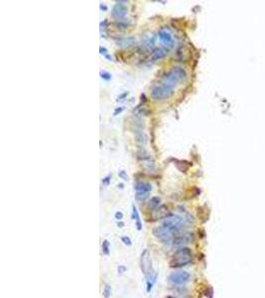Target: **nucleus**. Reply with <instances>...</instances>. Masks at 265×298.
Returning <instances> with one entry per match:
<instances>
[{
    "mask_svg": "<svg viewBox=\"0 0 265 298\" xmlns=\"http://www.w3.org/2000/svg\"><path fill=\"white\" fill-rule=\"evenodd\" d=\"M123 3H127L126 1H116V5L112 8V11H111V15L113 18L117 19L118 21L122 20L127 14V8L125 6V4Z\"/></svg>",
    "mask_w": 265,
    "mask_h": 298,
    "instance_id": "obj_8",
    "label": "nucleus"
},
{
    "mask_svg": "<svg viewBox=\"0 0 265 298\" xmlns=\"http://www.w3.org/2000/svg\"><path fill=\"white\" fill-rule=\"evenodd\" d=\"M193 261V255L190 248H180L176 253L173 254L172 259L169 262L170 267L179 268L191 263Z\"/></svg>",
    "mask_w": 265,
    "mask_h": 298,
    "instance_id": "obj_1",
    "label": "nucleus"
},
{
    "mask_svg": "<svg viewBox=\"0 0 265 298\" xmlns=\"http://www.w3.org/2000/svg\"><path fill=\"white\" fill-rule=\"evenodd\" d=\"M174 88L171 86H168L166 84H158L155 86L151 89V97L156 99V101H161V99L168 98L173 94Z\"/></svg>",
    "mask_w": 265,
    "mask_h": 298,
    "instance_id": "obj_3",
    "label": "nucleus"
},
{
    "mask_svg": "<svg viewBox=\"0 0 265 298\" xmlns=\"http://www.w3.org/2000/svg\"><path fill=\"white\" fill-rule=\"evenodd\" d=\"M106 23H107V21H106V20H105L103 22H101V23H100V29H101V30H102L103 28H105V27L106 26Z\"/></svg>",
    "mask_w": 265,
    "mask_h": 298,
    "instance_id": "obj_30",
    "label": "nucleus"
},
{
    "mask_svg": "<svg viewBox=\"0 0 265 298\" xmlns=\"http://www.w3.org/2000/svg\"><path fill=\"white\" fill-rule=\"evenodd\" d=\"M121 242L123 243L125 245H127V247H130V245H132V240H131V239L129 238V236H127V235L122 236Z\"/></svg>",
    "mask_w": 265,
    "mask_h": 298,
    "instance_id": "obj_22",
    "label": "nucleus"
},
{
    "mask_svg": "<svg viewBox=\"0 0 265 298\" xmlns=\"http://www.w3.org/2000/svg\"><path fill=\"white\" fill-rule=\"evenodd\" d=\"M169 215H171V214H169L168 208L165 205H162V206H160L158 208H156V209L152 213V217H153L154 220L165 219V218H167Z\"/></svg>",
    "mask_w": 265,
    "mask_h": 298,
    "instance_id": "obj_11",
    "label": "nucleus"
},
{
    "mask_svg": "<svg viewBox=\"0 0 265 298\" xmlns=\"http://www.w3.org/2000/svg\"><path fill=\"white\" fill-rule=\"evenodd\" d=\"M100 77H101V79L105 80V81H109V80H111V75L107 72H100Z\"/></svg>",
    "mask_w": 265,
    "mask_h": 298,
    "instance_id": "obj_23",
    "label": "nucleus"
},
{
    "mask_svg": "<svg viewBox=\"0 0 265 298\" xmlns=\"http://www.w3.org/2000/svg\"><path fill=\"white\" fill-rule=\"evenodd\" d=\"M168 298H178V297H168Z\"/></svg>",
    "mask_w": 265,
    "mask_h": 298,
    "instance_id": "obj_36",
    "label": "nucleus"
},
{
    "mask_svg": "<svg viewBox=\"0 0 265 298\" xmlns=\"http://www.w3.org/2000/svg\"><path fill=\"white\" fill-rule=\"evenodd\" d=\"M160 203H161L160 197L154 196V197H152V198L150 199V201H149V203H148V207L150 208V209H156V208L159 207Z\"/></svg>",
    "mask_w": 265,
    "mask_h": 298,
    "instance_id": "obj_17",
    "label": "nucleus"
},
{
    "mask_svg": "<svg viewBox=\"0 0 265 298\" xmlns=\"http://www.w3.org/2000/svg\"><path fill=\"white\" fill-rule=\"evenodd\" d=\"M99 51H100V54H103L105 56L107 54V49H106V48H103V47H100V48H99Z\"/></svg>",
    "mask_w": 265,
    "mask_h": 298,
    "instance_id": "obj_29",
    "label": "nucleus"
},
{
    "mask_svg": "<svg viewBox=\"0 0 265 298\" xmlns=\"http://www.w3.org/2000/svg\"><path fill=\"white\" fill-rule=\"evenodd\" d=\"M186 77H187V73L185 70L181 67H175L164 75L163 80H164V84L174 88V86H176L177 83L185 80Z\"/></svg>",
    "mask_w": 265,
    "mask_h": 298,
    "instance_id": "obj_2",
    "label": "nucleus"
},
{
    "mask_svg": "<svg viewBox=\"0 0 265 298\" xmlns=\"http://www.w3.org/2000/svg\"><path fill=\"white\" fill-rule=\"evenodd\" d=\"M109 247H110L109 242H108L107 240H103L102 244H101V250H102V253L105 254V255H108V254H109V253H110Z\"/></svg>",
    "mask_w": 265,
    "mask_h": 298,
    "instance_id": "obj_18",
    "label": "nucleus"
},
{
    "mask_svg": "<svg viewBox=\"0 0 265 298\" xmlns=\"http://www.w3.org/2000/svg\"><path fill=\"white\" fill-rule=\"evenodd\" d=\"M147 139H148V137H147V135L144 133V132H142V131H136L135 140H136L138 143H140V144H146V143H147Z\"/></svg>",
    "mask_w": 265,
    "mask_h": 298,
    "instance_id": "obj_16",
    "label": "nucleus"
},
{
    "mask_svg": "<svg viewBox=\"0 0 265 298\" xmlns=\"http://www.w3.org/2000/svg\"><path fill=\"white\" fill-rule=\"evenodd\" d=\"M99 7H100L101 10H105V11H106V10H107V6H106V5H103L102 3L100 4V5H99Z\"/></svg>",
    "mask_w": 265,
    "mask_h": 298,
    "instance_id": "obj_31",
    "label": "nucleus"
},
{
    "mask_svg": "<svg viewBox=\"0 0 265 298\" xmlns=\"http://www.w3.org/2000/svg\"><path fill=\"white\" fill-rule=\"evenodd\" d=\"M115 25H116V27L118 28V29H127L128 26H129L128 23H126V22L122 21V20L115 22Z\"/></svg>",
    "mask_w": 265,
    "mask_h": 298,
    "instance_id": "obj_21",
    "label": "nucleus"
},
{
    "mask_svg": "<svg viewBox=\"0 0 265 298\" xmlns=\"http://www.w3.org/2000/svg\"><path fill=\"white\" fill-rule=\"evenodd\" d=\"M136 39L134 37H122V38H118L116 40V44L119 47H129L131 45H133L135 43Z\"/></svg>",
    "mask_w": 265,
    "mask_h": 298,
    "instance_id": "obj_12",
    "label": "nucleus"
},
{
    "mask_svg": "<svg viewBox=\"0 0 265 298\" xmlns=\"http://www.w3.org/2000/svg\"><path fill=\"white\" fill-rule=\"evenodd\" d=\"M111 286H109L108 284H106L103 288V291H102V295L105 298H109L111 296Z\"/></svg>",
    "mask_w": 265,
    "mask_h": 298,
    "instance_id": "obj_20",
    "label": "nucleus"
},
{
    "mask_svg": "<svg viewBox=\"0 0 265 298\" xmlns=\"http://www.w3.org/2000/svg\"><path fill=\"white\" fill-rule=\"evenodd\" d=\"M134 189L136 192H140V191H145V192H150L152 190V186L149 183H145V182H138L134 185Z\"/></svg>",
    "mask_w": 265,
    "mask_h": 298,
    "instance_id": "obj_15",
    "label": "nucleus"
},
{
    "mask_svg": "<svg viewBox=\"0 0 265 298\" xmlns=\"http://www.w3.org/2000/svg\"><path fill=\"white\" fill-rule=\"evenodd\" d=\"M110 178H111L110 176H106V177L103 178V179H102V184H103V185H105V186H108V185H109Z\"/></svg>",
    "mask_w": 265,
    "mask_h": 298,
    "instance_id": "obj_26",
    "label": "nucleus"
},
{
    "mask_svg": "<svg viewBox=\"0 0 265 298\" xmlns=\"http://www.w3.org/2000/svg\"><path fill=\"white\" fill-rule=\"evenodd\" d=\"M105 58H106V59H107L108 61H113V58H112V57H111L110 55H108V54H106V55H105Z\"/></svg>",
    "mask_w": 265,
    "mask_h": 298,
    "instance_id": "obj_33",
    "label": "nucleus"
},
{
    "mask_svg": "<svg viewBox=\"0 0 265 298\" xmlns=\"http://www.w3.org/2000/svg\"><path fill=\"white\" fill-rule=\"evenodd\" d=\"M114 217H115V219H116L117 221H121L122 219H123V213L120 212V211H118V212L115 213Z\"/></svg>",
    "mask_w": 265,
    "mask_h": 298,
    "instance_id": "obj_25",
    "label": "nucleus"
},
{
    "mask_svg": "<svg viewBox=\"0 0 265 298\" xmlns=\"http://www.w3.org/2000/svg\"><path fill=\"white\" fill-rule=\"evenodd\" d=\"M127 94H128V92H126V93H124L123 94H121V96H120L119 97H118V99H120V98H122V97H126V96H127Z\"/></svg>",
    "mask_w": 265,
    "mask_h": 298,
    "instance_id": "obj_34",
    "label": "nucleus"
},
{
    "mask_svg": "<svg viewBox=\"0 0 265 298\" xmlns=\"http://www.w3.org/2000/svg\"><path fill=\"white\" fill-rule=\"evenodd\" d=\"M117 226H118V228H123V227H124V223H123V222L119 221V222H118Z\"/></svg>",
    "mask_w": 265,
    "mask_h": 298,
    "instance_id": "obj_32",
    "label": "nucleus"
},
{
    "mask_svg": "<svg viewBox=\"0 0 265 298\" xmlns=\"http://www.w3.org/2000/svg\"><path fill=\"white\" fill-rule=\"evenodd\" d=\"M122 110H123V106H120V107H117V108H115L114 112H113V115H117L118 113H120V112H121Z\"/></svg>",
    "mask_w": 265,
    "mask_h": 298,
    "instance_id": "obj_28",
    "label": "nucleus"
},
{
    "mask_svg": "<svg viewBox=\"0 0 265 298\" xmlns=\"http://www.w3.org/2000/svg\"><path fill=\"white\" fill-rule=\"evenodd\" d=\"M153 235H154L155 238H157L158 240H160L161 242L164 243V244L173 242V239H174L173 231L171 230H169L168 228H166V227H164V226L155 228L153 230Z\"/></svg>",
    "mask_w": 265,
    "mask_h": 298,
    "instance_id": "obj_7",
    "label": "nucleus"
},
{
    "mask_svg": "<svg viewBox=\"0 0 265 298\" xmlns=\"http://www.w3.org/2000/svg\"><path fill=\"white\" fill-rule=\"evenodd\" d=\"M158 36H159V39L161 41V43H162L164 46L168 47V48H172V47L174 46L175 42H174V39H173V36L168 30L161 29L158 32Z\"/></svg>",
    "mask_w": 265,
    "mask_h": 298,
    "instance_id": "obj_10",
    "label": "nucleus"
},
{
    "mask_svg": "<svg viewBox=\"0 0 265 298\" xmlns=\"http://www.w3.org/2000/svg\"><path fill=\"white\" fill-rule=\"evenodd\" d=\"M126 270H127V268L124 266H118V267H117V271H118V273H119V274L124 273Z\"/></svg>",
    "mask_w": 265,
    "mask_h": 298,
    "instance_id": "obj_27",
    "label": "nucleus"
},
{
    "mask_svg": "<svg viewBox=\"0 0 265 298\" xmlns=\"http://www.w3.org/2000/svg\"><path fill=\"white\" fill-rule=\"evenodd\" d=\"M194 235L190 233H186V234H182L177 235L176 238L173 239V244L175 247H183V245L188 244H192L194 242Z\"/></svg>",
    "mask_w": 265,
    "mask_h": 298,
    "instance_id": "obj_9",
    "label": "nucleus"
},
{
    "mask_svg": "<svg viewBox=\"0 0 265 298\" xmlns=\"http://www.w3.org/2000/svg\"><path fill=\"white\" fill-rule=\"evenodd\" d=\"M132 218H133V220L135 221V227L137 228V230L141 231L142 230V223H141L139 213H138V211H137L135 205H132Z\"/></svg>",
    "mask_w": 265,
    "mask_h": 298,
    "instance_id": "obj_14",
    "label": "nucleus"
},
{
    "mask_svg": "<svg viewBox=\"0 0 265 298\" xmlns=\"http://www.w3.org/2000/svg\"><path fill=\"white\" fill-rule=\"evenodd\" d=\"M117 187H118V189H123V188H124V185L121 183V184H118V186H117Z\"/></svg>",
    "mask_w": 265,
    "mask_h": 298,
    "instance_id": "obj_35",
    "label": "nucleus"
},
{
    "mask_svg": "<svg viewBox=\"0 0 265 298\" xmlns=\"http://www.w3.org/2000/svg\"><path fill=\"white\" fill-rule=\"evenodd\" d=\"M191 279V274L188 271L185 270H180V271H175L171 273L168 277L169 282L173 285H183Z\"/></svg>",
    "mask_w": 265,
    "mask_h": 298,
    "instance_id": "obj_6",
    "label": "nucleus"
},
{
    "mask_svg": "<svg viewBox=\"0 0 265 298\" xmlns=\"http://www.w3.org/2000/svg\"><path fill=\"white\" fill-rule=\"evenodd\" d=\"M118 176H119L121 179H123L124 181H128V176H127V174L124 170H121V171L118 172Z\"/></svg>",
    "mask_w": 265,
    "mask_h": 298,
    "instance_id": "obj_24",
    "label": "nucleus"
},
{
    "mask_svg": "<svg viewBox=\"0 0 265 298\" xmlns=\"http://www.w3.org/2000/svg\"><path fill=\"white\" fill-rule=\"evenodd\" d=\"M140 267H141V270H142V272H143L146 279L151 277L152 275H154V274L156 273V271L153 270L152 261H151V258H150V254H149L148 249H144L141 253Z\"/></svg>",
    "mask_w": 265,
    "mask_h": 298,
    "instance_id": "obj_4",
    "label": "nucleus"
},
{
    "mask_svg": "<svg viewBox=\"0 0 265 298\" xmlns=\"http://www.w3.org/2000/svg\"><path fill=\"white\" fill-rule=\"evenodd\" d=\"M185 225H186V219H184V218L180 216L171 214L167 218H165L162 226L166 227V228L171 230L172 231H178L181 229H183V227Z\"/></svg>",
    "mask_w": 265,
    "mask_h": 298,
    "instance_id": "obj_5",
    "label": "nucleus"
},
{
    "mask_svg": "<svg viewBox=\"0 0 265 298\" xmlns=\"http://www.w3.org/2000/svg\"><path fill=\"white\" fill-rule=\"evenodd\" d=\"M148 195H149V192L140 191V192H136V194H135V198L137 199V200L143 201V200H145V199L148 197Z\"/></svg>",
    "mask_w": 265,
    "mask_h": 298,
    "instance_id": "obj_19",
    "label": "nucleus"
},
{
    "mask_svg": "<svg viewBox=\"0 0 265 298\" xmlns=\"http://www.w3.org/2000/svg\"><path fill=\"white\" fill-rule=\"evenodd\" d=\"M168 54V49L165 48H157L153 51L152 55H151V58L153 61H157L160 59H163L165 56H167Z\"/></svg>",
    "mask_w": 265,
    "mask_h": 298,
    "instance_id": "obj_13",
    "label": "nucleus"
}]
</instances>
